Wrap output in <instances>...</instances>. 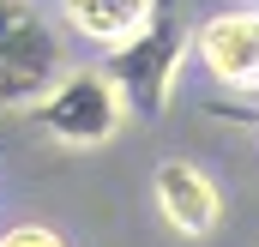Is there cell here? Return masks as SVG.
<instances>
[{
    "label": "cell",
    "instance_id": "6da1fadb",
    "mask_svg": "<svg viewBox=\"0 0 259 247\" xmlns=\"http://www.w3.org/2000/svg\"><path fill=\"white\" fill-rule=\"evenodd\" d=\"M187 55H193V24L181 18L175 0H163V6L151 12V24L109 55V78H115V91L127 97L133 115H163L169 97H175V85H181Z\"/></svg>",
    "mask_w": 259,
    "mask_h": 247
},
{
    "label": "cell",
    "instance_id": "7a4b0ae2",
    "mask_svg": "<svg viewBox=\"0 0 259 247\" xmlns=\"http://www.w3.org/2000/svg\"><path fill=\"white\" fill-rule=\"evenodd\" d=\"M61 36L30 0H0V109H36L61 85Z\"/></svg>",
    "mask_w": 259,
    "mask_h": 247
},
{
    "label": "cell",
    "instance_id": "3957f363",
    "mask_svg": "<svg viewBox=\"0 0 259 247\" xmlns=\"http://www.w3.org/2000/svg\"><path fill=\"white\" fill-rule=\"evenodd\" d=\"M30 121L42 127L55 145L91 151V145H109V139L121 133V121H127V97L115 91V78H109V72L78 66V72H66L61 85L30 109Z\"/></svg>",
    "mask_w": 259,
    "mask_h": 247
},
{
    "label": "cell",
    "instance_id": "277c9868",
    "mask_svg": "<svg viewBox=\"0 0 259 247\" xmlns=\"http://www.w3.org/2000/svg\"><path fill=\"white\" fill-rule=\"evenodd\" d=\"M193 61L223 91H259V6H229L193 24Z\"/></svg>",
    "mask_w": 259,
    "mask_h": 247
},
{
    "label": "cell",
    "instance_id": "5b68a950",
    "mask_svg": "<svg viewBox=\"0 0 259 247\" xmlns=\"http://www.w3.org/2000/svg\"><path fill=\"white\" fill-rule=\"evenodd\" d=\"M151 193H157V211H163V223H169L175 235H187V241L211 235V229H217V217H223V193H217V181H211L199 163H187V157H169V163H157Z\"/></svg>",
    "mask_w": 259,
    "mask_h": 247
},
{
    "label": "cell",
    "instance_id": "8992f818",
    "mask_svg": "<svg viewBox=\"0 0 259 247\" xmlns=\"http://www.w3.org/2000/svg\"><path fill=\"white\" fill-rule=\"evenodd\" d=\"M163 0H61V18L72 36H84V43H97V49H121L133 43L145 24H151V12H157Z\"/></svg>",
    "mask_w": 259,
    "mask_h": 247
},
{
    "label": "cell",
    "instance_id": "52a82bcc",
    "mask_svg": "<svg viewBox=\"0 0 259 247\" xmlns=\"http://www.w3.org/2000/svg\"><path fill=\"white\" fill-rule=\"evenodd\" d=\"M0 247H66L49 223H12V229H0Z\"/></svg>",
    "mask_w": 259,
    "mask_h": 247
},
{
    "label": "cell",
    "instance_id": "ba28073f",
    "mask_svg": "<svg viewBox=\"0 0 259 247\" xmlns=\"http://www.w3.org/2000/svg\"><path fill=\"white\" fill-rule=\"evenodd\" d=\"M247 121H253V127H259V109H253V115H247Z\"/></svg>",
    "mask_w": 259,
    "mask_h": 247
}]
</instances>
